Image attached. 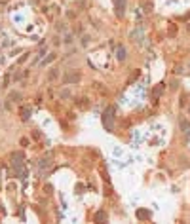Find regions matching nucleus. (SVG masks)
<instances>
[{
    "instance_id": "6e6552de",
    "label": "nucleus",
    "mask_w": 190,
    "mask_h": 224,
    "mask_svg": "<svg viewBox=\"0 0 190 224\" xmlns=\"http://www.w3.org/2000/svg\"><path fill=\"white\" fill-rule=\"evenodd\" d=\"M8 97H10V99H11V101H15V103H19V101H23V95H21L19 91H10V93H8Z\"/></svg>"
},
{
    "instance_id": "dca6fc26",
    "label": "nucleus",
    "mask_w": 190,
    "mask_h": 224,
    "mask_svg": "<svg viewBox=\"0 0 190 224\" xmlns=\"http://www.w3.org/2000/svg\"><path fill=\"white\" fill-rule=\"evenodd\" d=\"M44 192H46V194H51V186H50V184H48V186H46V188H44Z\"/></svg>"
},
{
    "instance_id": "9b49d317",
    "label": "nucleus",
    "mask_w": 190,
    "mask_h": 224,
    "mask_svg": "<svg viewBox=\"0 0 190 224\" xmlns=\"http://www.w3.org/2000/svg\"><path fill=\"white\" fill-rule=\"evenodd\" d=\"M57 76H59V72H57L55 69H53V70L50 72V80H55V78H57Z\"/></svg>"
},
{
    "instance_id": "f03ea898",
    "label": "nucleus",
    "mask_w": 190,
    "mask_h": 224,
    "mask_svg": "<svg viewBox=\"0 0 190 224\" xmlns=\"http://www.w3.org/2000/svg\"><path fill=\"white\" fill-rule=\"evenodd\" d=\"M63 80H65V84H69V86L70 84H78L82 80V74H80V70H69Z\"/></svg>"
},
{
    "instance_id": "7ed1b4c3",
    "label": "nucleus",
    "mask_w": 190,
    "mask_h": 224,
    "mask_svg": "<svg viewBox=\"0 0 190 224\" xmlns=\"http://www.w3.org/2000/svg\"><path fill=\"white\" fill-rule=\"evenodd\" d=\"M126 8H127V0H114V14L116 17H122L126 15Z\"/></svg>"
},
{
    "instance_id": "ddd939ff",
    "label": "nucleus",
    "mask_w": 190,
    "mask_h": 224,
    "mask_svg": "<svg viewBox=\"0 0 190 224\" xmlns=\"http://www.w3.org/2000/svg\"><path fill=\"white\" fill-rule=\"evenodd\" d=\"M78 105H80V106H90V103H87V99H80Z\"/></svg>"
},
{
    "instance_id": "39448f33",
    "label": "nucleus",
    "mask_w": 190,
    "mask_h": 224,
    "mask_svg": "<svg viewBox=\"0 0 190 224\" xmlns=\"http://www.w3.org/2000/svg\"><path fill=\"white\" fill-rule=\"evenodd\" d=\"M19 116L23 122H27L29 118H31V106H21V110H19Z\"/></svg>"
},
{
    "instance_id": "423d86ee",
    "label": "nucleus",
    "mask_w": 190,
    "mask_h": 224,
    "mask_svg": "<svg viewBox=\"0 0 190 224\" xmlns=\"http://www.w3.org/2000/svg\"><path fill=\"white\" fill-rule=\"evenodd\" d=\"M116 59H118V61H126V48H124V46L116 48Z\"/></svg>"
},
{
    "instance_id": "f3484780",
    "label": "nucleus",
    "mask_w": 190,
    "mask_h": 224,
    "mask_svg": "<svg viewBox=\"0 0 190 224\" xmlns=\"http://www.w3.org/2000/svg\"><path fill=\"white\" fill-rule=\"evenodd\" d=\"M186 110H188V114H190V105H188V108H186Z\"/></svg>"
},
{
    "instance_id": "1a4fd4ad",
    "label": "nucleus",
    "mask_w": 190,
    "mask_h": 224,
    "mask_svg": "<svg viewBox=\"0 0 190 224\" xmlns=\"http://www.w3.org/2000/svg\"><path fill=\"white\" fill-rule=\"evenodd\" d=\"M164 93V84H160V86L154 87V91H152V97L154 99H158V95H162Z\"/></svg>"
},
{
    "instance_id": "f257e3e1",
    "label": "nucleus",
    "mask_w": 190,
    "mask_h": 224,
    "mask_svg": "<svg viewBox=\"0 0 190 224\" xmlns=\"http://www.w3.org/2000/svg\"><path fill=\"white\" fill-rule=\"evenodd\" d=\"M114 106H106V110H105V114H103V125L106 129H112V120H114Z\"/></svg>"
},
{
    "instance_id": "4468645a",
    "label": "nucleus",
    "mask_w": 190,
    "mask_h": 224,
    "mask_svg": "<svg viewBox=\"0 0 190 224\" xmlns=\"http://www.w3.org/2000/svg\"><path fill=\"white\" fill-rule=\"evenodd\" d=\"M181 127L182 129H188V122H186V120H182V122H181Z\"/></svg>"
},
{
    "instance_id": "0eeeda50",
    "label": "nucleus",
    "mask_w": 190,
    "mask_h": 224,
    "mask_svg": "<svg viewBox=\"0 0 190 224\" xmlns=\"http://www.w3.org/2000/svg\"><path fill=\"white\" fill-rule=\"evenodd\" d=\"M93 220L95 222H105L106 220V213H105V211H97L95 216H93Z\"/></svg>"
},
{
    "instance_id": "2eb2a0df",
    "label": "nucleus",
    "mask_w": 190,
    "mask_h": 224,
    "mask_svg": "<svg viewBox=\"0 0 190 224\" xmlns=\"http://www.w3.org/2000/svg\"><path fill=\"white\" fill-rule=\"evenodd\" d=\"M29 144V139H21V146H27Z\"/></svg>"
},
{
    "instance_id": "a211bd4d",
    "label": "nucleus",
    "mask_w": 190,
    "mask_h": 224,
    "mask_svg": "<svg viewBox=\"0 0 190 224\" xmlns=\"http://www.w3.org/2000/svg\"><path fill=\"white\" fill-rule=\"evenodd\" d=\"M0 110H2V106H0Z\"/></svg>"
},
{
    "instance_id": "f8f14e48",
    "label": "nucleus",
    "mask_w": 190,
    "mask_h": 224,
    "mask_svg": "<svg viewBox=\"0 0 190 224\" xmlns=\"http://www.w3.org/2000/svg\"><path fill=\"white\" fill-rule=\"evenodd\" d=\"M53 59H55V53H51V55L48 57V59H44V61H42V65H48L50 61H53Z\"/></svg>"
},
{
    "instance_id": "20e7f679",
    "label": "nucleus",
    "mask_w": 190,
    "mask_h": 224,
    "mask_svg": "<svg viewBox=\"0 0 190 224\" xmlns=\"http://www.w3.org/2000/svg\"><path fill=\"white\" fill-rule=\"evenodd\" d=\"M11 160H14V165H21V161H25V156H23V152H14L11 154Z\"/></svg>"
},
{
    "instance_id": "9d476101",
    "label": "nucleus",
    "mask_w": 190,
    "mask_h": 224,
    "mask_svg": "<svg viewBox=\"0 0 190 224\" xmlns=\"http://www.w3.org/2000/svg\"><path fill=\"white\" fill-rule=\"evenodd\" d=\"M137 216H139V219H150V213H148V211L139 209V211H137Z\"/></svg>"
}]
</instances>
